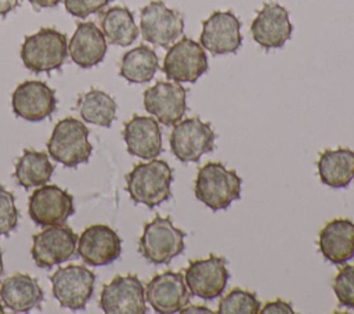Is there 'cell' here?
Listing matches in <instances>:
<instances>
[{
	"instance_id": "obj_38",
	"label": "cell",
	"mask_w": 354,
	"mask_h": 314,
	"mask_svg": "<svg viewBox=\"0 0 354 314\" xmlns=\"http://www.w3.org/2000/svg\"><path fill=\"white\" fill-rule=\"evenodd\" d=\"M4 313V307H3V304L0 303V314H3Z\"/></svg>"
},
{
	"instance_id": "obj_13",
	"label": "cell",
	"mask_w": 354,
	"mask_h": 314,
	"mask_svg": "<svg viewBox=\"0 0 354 314\" xmlns=\"http://www.w3.org/2000/svg\"><path fill=\"white\" fill-rule=\"evenodd\" d=\"M241 21L232 11H213L202 22L199 41L213 55L236 53L242 44Z\"/></svg>"
},
{
	"instance_id": "obj_34",
	"label": "cell",
	"mask_w": 354,
	"mask_h": 314,
	"mask_svg": "<svg viewBox=\"0 0 354 314\" xmlns=\"http://www.w3.org/2000/svg\"><path fill=\"white\" fill-rule=\"evenodd\" d=\"M19 4V0H0V15L4 17L14 11Z\"/></svg>"
},
{
	"instance_id": "obj_16",
	"label": "cell",
	"mask_w": 354,
	"mask_h": 314,
	"mask_svg": "<svg viewBox=\"0 0 354 314\" xmlns=\"http://www.w3.org/2000/svg\"><path fill=\"white\" fill-rule=\"evenodd\" d=\"M144 108L165 126L176 124L187 111V89L178 82L160 80L144 91Z\"/></svg>"
},
{
	"instance_id": "obj_10",
	"label": "cell",
	"mask_w": 354,
	"mask_h": 314,
	"mask_svg": "<svg viewBox=\"0 0 354 314\" xmlns=\"http://www.w3.org/2000/svg\"><path fill=\"white\" fill-rule=\"evenodd\" d=\"M30 255L35 264L40 268H51L69 260L77 245V235L64 224L47 225V228L32 237Z\"/></svg>"
},
{
	"instance_id": "obj_22",
	"label": "cell",
	"mask_w": 354,
	"mask_h": 314,
	"mask_svg": "<svg viewBox=\"0 0 354 314\" xmlns=\"http://www.w3.org/2000/svg\"><path fill=\"white\" fill-rule=\"evenodd\" d=\"M68 54L80 68L98 65L106 54V39L102 30L93 21L77 24L68 43Z\"/></svg>"
},
{
	"instance_id": "obj_18",
	"label": "cell",
	"mask_w": 354,
	"mask_h": 314,
	"mask_svg": "<svg viewBox=\"0 0 354 314\" xmlns=\"http://www.w3.org/2000/svg\"><path fill=\"white\" fill-rule=\"evenodd\" d=\"M293 25L289 12L278 3H264L250 25L253 40L264 48H279L292 36Z\"/></svg>"
},
{
	"instance_id": "obj_7",
	"label": "cell",
	"mask_w": 354,
	"mask_h": 314,
	"mask_svg": "<svg viewBox=\"0 0 354 314\" xmlns=\"http://www.w3.org/2000/svg\"><path fill=\"white\" fill-rule=\"evenodd\" d=\"M216 133L210 123L198 116L177 122L170 134V149L183 163L199 162L202 155L214 149Z\"/></svg>"
},
{
	"instance_id": "obj_25",
	"label": "cell",
	"mask_w": 354,
	"mask_h": 314,
	"mask_svg": "<svg viewBox=\"0 0 354 314\" xmlns=\"http://www.w3.org/2000/svg\"><path fill=\"white\" fill-rule=\"evenodd\" d=\"M100 25L105 39L111 44L126 47L138 37V26L134 22V15L123 6H113L102 11Z\"/></svg>"
},
{
	"instance_id": "obj_19",
	"label": "cell",
	"mask_w": 354,
	"mask_h": 314,
	"mask_svg": "<svg viewBox=\"0 0 354 314\" xmlns=\"http://www.w3.org/2000/svg\"><path fill=\"white\" fill-rule=\"evenodd\" d=\"M122 253V239L106 224H93L77 238V255L90 266H108Z\"/></svg>"
},
{
	"instance_id": "obj_29",
	"label": "cell",
	"mask_w": 354,
	"mask_h": 314,
	"mask_svg": "<svg viewBox=\"0 0 354 314\" xmlns=\"http://www.w3.org/2000/svg\"><path fill=\"white\" fill-rule=\"evenodd\" d=\"M260 302L256 293L234 288L218 302L217 313L220 314H257L260 313Z\"/></svg>"
},
{
	"instance_id": "obj_28",
	"label": "cell",
	"mask_w": 354,
	"mask_h": 314,
	"mask_svg": "<svg viewBox=\"0 0 354 314\" xmlns=\"http://www.w3.org/2000/svg\"><path fill=\"white\" fill-rule=\"evenodd\" d=\"M54 172V166L46 152L25 149L15 163L14 176L19 185L32 188L46 184Z\"/></svg>"
},
{
	"instance_id": "obj_27",
	"label": "cell",
	"mask_w": 354,
	"mask_h": 314,
	"mask_svg": "<svg viewBox=\"0 0 354 314\" xmlns=\"http://www.w3.org/2000/svg\"><path fill=\"white\" fill-rule=\"evenodd\" d=\"M76 109L84 122L109 127L116 118L118 105L108 93L98 89H90L77 98Z\"/></svg>"
},
{
	"instance_id": "obj_4",
	"label": "cell",
	"mask_w": 354,
	"mask_h": 314,
	"mask_svg": "<svg viewBox=\"0 0 354 314\" xmlns=\"http://www.w3.org/2000/svg\"><path fill=\"white\" fill-rule=\"evenodd\" d=\"M48 155L66 167L86 163L93 152L87 126L75 118H64L55 123L47 141Z\"/></svg>"
},
{
	"instance_id": "obj_33",
	"label": "cell",
	"mask_w": 354,
	"mask_h": 314,
	"mask_svg": "<svg viewBox=\"0 0 354 314\" xmlns=\"http://www.w3.org/2000/svg\"><path fill=\"white\" fill-rule=\"evenodd\" d=\"M260 313H261V314H271V313H279V314L288 313V314H292V313H295V311H293L292 306H290L288 302L281 300V299H277V300H274V302L266 303V304L263 306V308H260Z\"/></svg>"
},
{
	"instance_id": "obj_2",
	"label": "cell",
	"mask_w": 354,
	"mask_h": 314,
	"mask_svg": "<svg viewBox=\"0 0 354 314\" xmlns=\"http://www.w3.org/2000/svg\"><path fill=\"white\" fill-rule=\"evenodd\" d=\"M242 178L220 162H207L199 167L195 178V196L212 210L227 209L241 196Z\"/></svg>"
},
{
	"instance_id": "obj_37",
	"label": "cell",
	"mask_w": 354,
	"mask_h": 314,
	"mask_svg": "<svg viewBox=\"0 0 354 314\" xmlns=\"http://www.w3.org/2000/svg\"><path fill=\"white\" fill-rule=\"evenodd\" d=\"M3 270H4V267H3V255H1V249H0V275L3 274Z\"/></svg>"
},
{
	"instance_id": "obj_5",
	"label": "cell",
	"mask_w": 354,
	"mask_h": 314,
	"mask_svg": "<svg viewBox=\"0 0 354 314\" xmlns=\"http://www.w3.org/2000/svg\"><path fill=\"white\" fill-rule=\"evenodd\" d=\"M185 234L174 227L170 217L156 216L144 225L138 252L152 264H167L184 252Z\"/></svg>"
},
{
	"instance_id": "obj_15",
	"label": "cell",
	"mask_w": 354,
	"mask_h": 314,
	"mask_svg": "<svg viewBox=\"0 0 354 314\" xmlns=\"http://www.w3.org/2000/svg\"><path fill=\"white\" fill-rule=\"evenodd\" d=\"M15 116L28 122H40L51 116L57 108L55 91L41 80H25L11 94Z\"/></svg>"
},
{
	"instance_id": "obj_26",
	"label": "cell",
	"mask_w": 354,
	"mask_h": 314,
	"mask_svg": "<svg viewBox=\"0 0 354 314\" xmlns=\"http://www.w3.org/2000/svg\"><path fill=\"white\" fill-rule=\"evenodd\" d=\"M159 69V58L153 48L140 44L123 54L119 75L129 83H147Z\"/></svg>"
},
{
	"instance_id": "obj_11",
	"label": "cell",
	"mask_w": 354,
	"mask_h": 314,
	"mask_svg": "<svg viewBox=\"0 0 354 314\" xmlns=\"http://www.w3.org/2000/svg\"><path fill=\"white\" fill-rule=\"evenodd\" d=\"M147 299L142 282L137 275H116L102 286L100 307L105 314H144Z\"/></svg>"
},
{
	"instance_id": "obj_14",
	"label": "cell",
	"mask_w": 354,
	"mask_h": 314,
	"mask_svg": "<svg viewBox=\"0 0 354 314\" xmlns=\"http://www.w3.org/2000/svg\"><path fill=\"white\" fill-rule=\"evenodd\" d=\"M28 213L37 225L64 224L75 213L73 198L55 184H43L29 196Z\"/></svg>"
},
{
	"instance_id": "obj_23",
	"label": "cell",
	"mask_w": 354,
	"mask_h": 314,
	"mask_svg": "<svg viewBox=\"0 0 354 314\" xmlns=\"http://www.w3.org/2000/svg\"><path fill=\"white\" fill-rule=\"evenodd\" d=\"M44 297L37 279L29 274L15 273L0 284V299L14 313H26L37 307Z\"/></svg>"
},
{
	"instance_id": "obj_20",
	"label": "cell",
	"mask_w": 354,
	"mask_h": 314,
	"mask_svg": "<svg viewBox=\"0 0 354 314\" xmlns=\"http://www.w3.org/2000/svg\"><path fill=\"white\" fill-rule=\"evenodd\" d=\"M122 136L127 152L141 159H153L163 151L159 122L151 116L134 115L124 123Z\"/></svg>"
},
{
	"instance_id": "obj_17",
	"label": "cell",
	"mask_w": 354,
	"mask_h": 314,
	"mask_svg": "<svg viewBox=\"0 0 354 314\" xmlns=\"http://www.w3.org/2000/svg\"><path fill=\"white\" fill-rule=\"evenodd\" d=\"M189 290L180 273L165 271L153 275L145 288V299L159 314L178 313L189 303Z\"/></svg>"
},
{
	"instance_id": "obj_30",
	"label": "cell",
	"mask_w": 354,
	"mask_h": 314,
	"mask_svg": "<svg viewBox=\"0 0 354 314\" xmlns=\"http://www.w3.org/2000/svg\"><path fill=\"white\" fill-rule=\"evenodd\" d=\"M332 288L340 306L354 308V264H347L339 270Z\"/></svg>"
},
{
	"instance_id": "obj_35",
	"label": "cell",
	"mask_w": 354,
	"mask_h": 314,
	"mask_svg": "<svg viewBox=\"0 0 354 314\" xmlns=\"http://www.w3.org/2000/svg\"><path fill=\"white\" fill-rule=\"evenodd\" d=\"M61 0H29V3L40 10V8H53V7H57L59 4Z\"/></svg>"
},
{
	"instance_id": "obj_31",
	"label": "cell",
	"mask_w": 354,
	"mask_h": 314,
	"mask_svg": "<svg viewBox=\"0 0 354 314\" xmlns=\"http://www.w3.org/2000/svg\"><path fill=\"white\" fill-rule=\"evenodd\" d=\"M18 225V209L14 195L0 185V235H8Z\"/></svg>"
},
{
	"instance_id": "obj_12",
	"label": "cell",
	"mask_w": 354,
	"mask_h": 314,
	"mask_svg": "<svg viewBox=\"0 0 354 314\" xmlns=\"http://www.w3.org/2000/svg\"><path fill=\"white\" fill-rule=\"evenodd\" d=\"M225 263L224 257L216 255L189 261L184 271V279L189 293L205 300L221 296L230 278Z\"/></svg>"
},
{
	"instance_id": "obj_32",
	"label": "cell",
	"mask_w": 354,
	"mask_h": 314,
	"mask_svg": "<svg viewBox=\"0 0 354 314\" xmlns=\"http://www.w3.org/2000/svg\"><path fill=\"white\" fill-rule=\"evenodd\" d=\"M111 0H64L65 10L77 18H86L102 11Z\"/></svg>"
},
{
	"instance_id": "obj_9",
	"label": "cell",
	"mask_w": 354,
	"mask_h": 314,
	"mask_svg": "<svg viewBox=\"0 0 354 314\" xmlns=\"http://www.w3.org/2000/svg\"><path fill=\"white\" fill-rule=\"evenodd\" d=\"M53 295L61 307L72 311L83 310L91 299L95 275L84 266L68 264L50 275Z\"/></svg>"
},
{
	"instance_id": "obj_36",
	"label": "cell",
	"mask_w": 354,
	"mask_h": 314,
	"mask_svg": "<svg viewBox=\"0 0 354 314\" xmlns=\"http://www.w3.org/2000/svg\"><path fill=\"white\" fill-rule=\"evenodd\" d=\"M180 313H212V310H209L203 306H191V307L181 308Z\"/></svg>"
},
{
	"instance_id": "obj_8",
	"label": "cell",
	"mask_w": 354,
	"mask_h": 314,
	"mask_svg": "<svg viewBox=\"0 0 354 314\" xmlns=\"http://www.w3.org/2000/svg\"><path fill=\"white\" fill-rule=\"evenodd\" d=\"M140 30L145 41L167 48L183 35L184 17L165 1L152 0L141 8Z\"/></svg>"
},
{
	"instance_id": "obj_3",
	"label": "cell",
	"mask_w": 354,
	"mask_h": 314,
	"mask_svg": "<svg viewBox=\"0 0 354 314\" xmlns=\"http://www.w3.org/2000/svg\"><path fill=\"white\" fill-rule=\"evenodd\" d=\"M19 55L25 68L35 73L59 69L68 57L66 35L54 28H41L25 36Z\"/></svg>"
},
{
	"instance_id": "obj_6",
	"label": "cell",
	"mask_w": 354,
	"mask_h": 314,
	"mask_svg": "<svg viewBox=\"0 0 354 314\" xmlns=\"http://www.w3.org/2000/svg\"><path fill=\"white\" fill-rule=\"evenodd\" d=\"M207 55L201 43L183 36L174 41L163 59L162 71L169 80L195 83L207 71Z\"/></svg>"
},
{
	"instance_id": "obj_24",
	"label": "cell",
	"mask_w": 354,
	"mask_h": 314,
	"mask_svg": "<svg viewBox=\"0 0 354 314\" xmlns=\"http://www.w3.org/2000/svg\"><path fill=\"white\" fill-rule=\"evenodd\" d=\"M317 169L322 184L330 188H344L354 178V151L325 149L319 154Z\"/></svg>"
},
{
	"instance_id": "obj_1",
	"label": "cell",
	"mask_w": 354,
	"mask_h": 314,
	"mask_svg": "<svg viewBox=\"0 0 354 314\" xmlns=\"http://www.w3.org/2000/svg\"><path fill=\"white\" fill-rule=\"evenodd\" d=\"M171 181L173 169L169 163L153 158L137 163L126 174V191L133 202L152 209L171 196Z\"/></svg>"
},
{
	"instance_id": "obj_21",
	"label": "cell",
	"mask_w": 354,
	"mask_h": 314,
	"mask_svg": "<svg viewBox=\"0 0 354 314\" xmlns=\"http://www.w3.org/2000/svg\"><path fill=\"white\" fill-rule=\"evenodd\" d=\"M318 248L332 264H344L354 257V221L333 219L319 231Z\"/></svg>"
}]
</instances>
